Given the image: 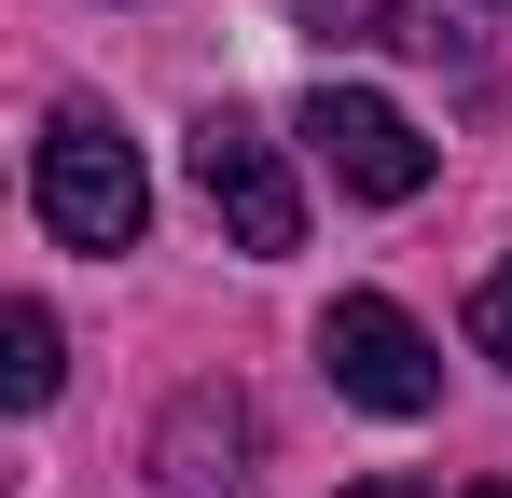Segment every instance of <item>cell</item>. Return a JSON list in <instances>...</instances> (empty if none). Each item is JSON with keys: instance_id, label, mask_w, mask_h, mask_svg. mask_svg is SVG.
Instances as JSON below:
<instances>
[{"instance_id": "cell-1", "label": "cell", "mask_w": 512, "mask_h": 498, "mask_svg": "<svg viewBox=\"0 0 512 498\" xmlns=\"http://www.w3.org/2000/svg\"><path fill=\"white\" fill-rule=\"evenodd\" d=\"M28 208H42V236L56 249H139V222H153V166H139V139L111 125V111H56L42 125V166H28Z\"/></svg>"}, {"instance_id": "cell-2", "label": "cell", "mask_w": 512, "mask_h": 498, "mask_svg": "<svg viewBox=\"0 0 512 498\" xmlns=\"http://www.w3.org/2000/svg\"><path fill=\"white\" fill-rule=\"evenodd\" d=\"M319 360H333V388L360 415H429L443 402V346H429L388 291H333V305H319Z\"/></svg>"}, {"instance_id": "cell-3", "label": "cell", "mask_w": 512, "mask_h": 498, "mask_svg": "<svg viewBox=\"0 0 512 498\" xmlns=\"http://www.w3.org/2000/svg\"><path fill=\"white\" fill-rule=\"evenodd\" d=\"M194 194H208V222L250 249V263L305 249V194H291V166H277V139H263L250 111H208L194 125Z\"/></svg>"}, {"instance_id": "cell-4", "label": "cell", "mask_w": 512, "mask_h": 498, "mask_svg": "<svg viewBox=\"0 0 512 498\" xmlns=\"http://www.w3.org/2000/svg\"><path fill=\"white\" fill-rule=\"evenodd\" d=\"M305 139H319V166H333L346 194H374V208H402V194H429V139H416V111H388L374 83H319L305 97Z\"/></svg>"}, {"instance_id": "cell-5", "label": "cell", "mask_w": 512, "mask_h": 498, "mask_svg": "<svg viewBox=\"0 0 512 498\" xmlns=\"http://www.w3.org/2000/svg\"><path fill=\"white\" fill-rule=\"evenodd\" d=\"M153 471H167V498H236L250 485V402H236V388H180Z\"/></svg>"}, {"instance_id": "cell-6", "label": "cell", "mask_w": 512, "mask_h": 498, "mask_svg": "<svg viewBox=\"0 0 512 498\" xmlns=\"http://www.w3.org/2000/svg\"><path fill=\"white\" fill-rule=\"evenodd\" d=\"M56 374H70V360H56V319H42V305H14V319H0V402L42 415V402H56Z\"/></svg>"}, {"instance_id": "cell-7", "label": "cell", "mask_w": 512, "mask_h": 498, "mask_svg": "<svg viewBox=\"0 0 512 498\" xmlns=\"http://www.w3.org/2000/svg\"><path fill=\"white\" fill-rule=\"evenodd\" d=\"M291 14H305L319 42H388V14H402V0H291Z\"/></svg>"}, {"instance_id": "cell-8", "label": "cell", "mask_w": 512, "mask_h": 498, "mask_svg": "<svg viewBox=\"0 0 512 498\" xmlns=\"http://www.w3.org/2000/svg\"><path fill=\"white\" fill-rule=\"evenodd\" d=\"M471 332H485V360H512V263L485 277V291H471Z\"/></svg>"}, {"instance_id": "cell-9", "label": "cell", "mask_w": 512, "mask_h": 498, "mask_svg": "<svg viewBox=\"0 0 512 498\" xmlns=\"http://www.w3.org/2000/svg\"><path fill=\"white\" fill-rule=\"evenodd\" d=\"M346 498H443V485H402V471H374V485H346Z\"/></svg>"}, {"instance_id": "cell-10", "label": "cell", "mask_w": 512, "mask_h": 498, "mask_svg": "<svg viewBox=\"0 0 512 498\" xmlns=\"http://www.w3.org/2000/svg\"><path fill=\"white\" fill-rule=\"evenodd\" d=\"M471 498H512V485H471Z\"/></svg>"}, {"instance_id": "cell-11", "label": "cell", "mask_w": 512, "mask_h": 498, "mask_svg": "<svg viewBox=\"0 0 512 498\" xmlns=\"http://www.w3.org/2000/svg\"><path fill=\"white\" fill-rule=\"evenodd\" d=\"M485 14H512V0H485Z\"/></svg>"}]
</instances>
